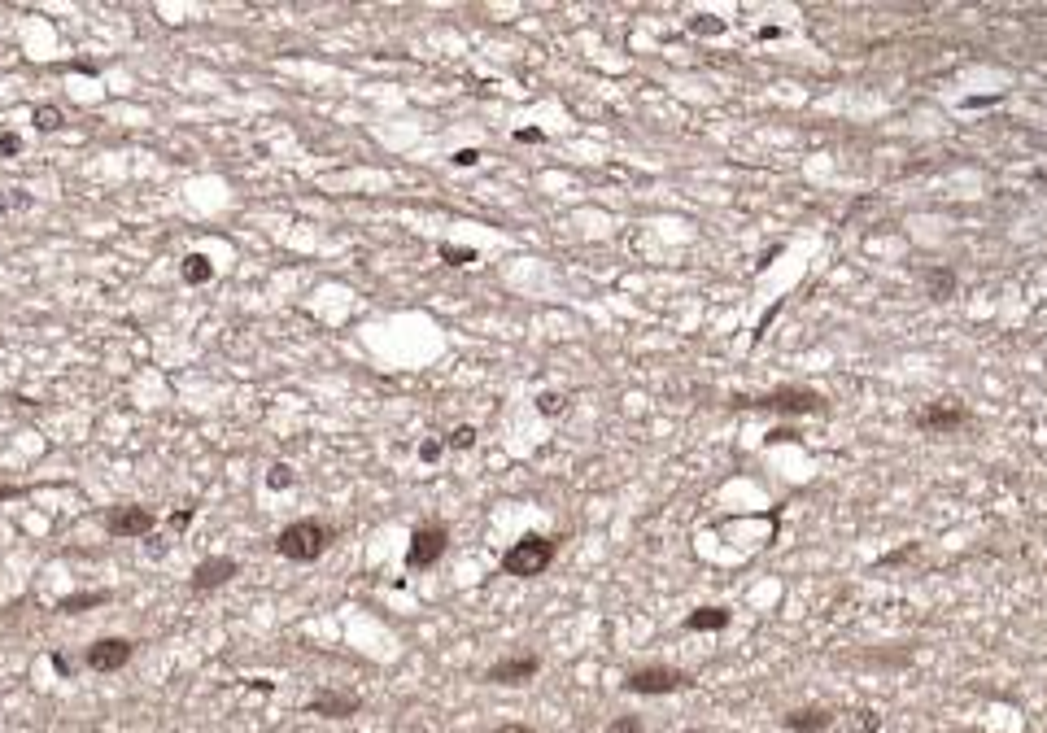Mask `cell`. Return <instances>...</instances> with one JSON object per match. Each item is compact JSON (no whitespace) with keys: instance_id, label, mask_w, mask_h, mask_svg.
I'll use <instances>...</instances> for the list:
<instances>
[{"instance_id":"obj_1","label":"cell","mask_w":1047,"mask_h":733,"mask_svg":"<svg viewBox=\"0 0 1047 733\" xmlns=\"http://www.w3.org/2000/svg\"><path fill=\"white\" fill-rule=\"evenodd\" d=\"M733 411H773V415H821L825 411V398L808 384H781V389H768V393H755V398H729Z\"/></svg>"},{"instance_id":"obj_2","label":"cell","mask_w":1047,"mask_h":733,"mask_svg":"<svg viewBox=\"0 0 1047 733\" xmlns=\"http://www.w3.org/2000/svg\"><path fill=\"white\" fill-rule=\"evenodd\" d=\"M336 542V528L323 520H293L275 533V555L288 563H315L328 555V546Z\"/></svg>"},{"instance_id":"obj_3","label":"cell","mask_w":1047,"mask_h":733,"mask_svg":"<svg viewBox=\"0 0 1047 733\" xmlns=\"http://www.w3.org/2000/svg\"><path fill=\"white\" fill-rule=\"evenodd\" d=\"M559 555V537H546V533H524L520 542L507 546V555H502V572L515 576V581H533L555 563Z\"/></svg>"},{"instance_id":"obj_4","label":"cell","mask_w":1047,"mask_h":733,"mask_svg":"<svg viewBox=\"0 0 1047 733\" xmlns=\"http://www.w3.org/2000/svg\"><path fill=\"white\" fill-rule=\"evenodd\" d=\"M624 690L642 694V699H664V694L694 690V677L681 668H672V664H642V668L624 672Z\"/></svg>"},{"instance_id":"obj_5","label":"cell","mask_w":1047,"mask_h":733,"mask_svg":"<svg viewBox=\"0 0 1047 733\" xmlns=\"http://www.w3.org/2000/svg\"><path fill=\"white\" fill-rule=\"evenodd\" d=\"M445 550H450V528H445L441 520L415 524V528H411V542H406V568H411V572L437 568V563L445 559Z\"/></svg>"},{"instance_id":"obj_6","label":"cell","mask_w":1047,"mask_h":733,"mask_svg":"<svg viewBox=\"0 0 1047 733\" xmlns=\"http://www.w3.org/2000/svg\"><path fill=\"white\" fill-rule=\"evenodd\" d=\"M537 672H541V655H537V651H515V655L493 659L480 681H485V686L520 690V686H528V681H537Z\"/></svg>"},{"instance_id":"obj_7","label":"cell","mask_w":1047,"mask_h":733,"mask_svg":"<svg viewBox=\"0 0 1047 733\" xmlns=\"http://www.w3.org/2000/svg\"><path fill=\"white\" fill-rule=\"evenodd\" d=\"M969 424H973L969 406H960L956 398L930 402V406H925V411H917V415H912V428H917V432H930V437H952V432L969 428Z\"/></svg>"},{"instance_id":"obj_8","label":"cell","mask_w":1047,"mask_h":733,"mask_svg":"<svg viewBox=\"0 0 1047 733\" xmlns=\"http://www.w3.org/2000/svg\"><path fill=\"white\" fill-rule=\"evenodd\" d=\"M153 528H158V515L149 507H140V502H127V507H114L105 515V533L118 537V542H140V537H149Z\"/></svg>"},{"instance_id":"obj_9","label":"cell","mask_w":1047,"mask_h":733,"mask_svg":"<svg viewBox=\"0 0 1047 733\" xmlns=\"http://www.w3.org/2000/svg\"><path fill=\"white\" fill-rule=\"evenodd\" d=\"M131 659H136V642L131 638H118V633H105V638H96L88 646V655H83V664L92 672H123Z\"/></svg>"},{"instance_id":"obj_10","label":"cell","mask_w":1047,"mask_h":733,"mask_svg":"<svg viewBox=\"0 0 1047 733\" xmlns=\"http://www.w3.org/2000/svg\"><path fill=\"white\" fill-rule=\"evenodd\" d=\"M232 576H240V563L232 555H210L192 568L188 585H192V594H214V590H223Z\"/></svg>"},{"instance_id":"obj_11","label":"cell","mask_w":1047,"mask_h":733,"mask_svg":"<svg viewBox=\"0 0 1047 733\" xmlns=\"http://www.w3.org/2000/svg\"><path fill=\"white\" fill-rule=\"evenodd\" d=\"M358 712H363V694H349V690H319L306 703V716H319V720H349Z\"/></svg>"},{"instance_id":"obj_12","label":"cell","mask_w":1047,"mask_h":733,"mask_svg":"<svg viewBox=\"0 0 1047 733\" xmlns=\"http://www.w3.org/2000/svg\"><path fill=\"white\" fill-rule=\"evenodd\" d=\"M834 725V707L825 703H808V707H794V712H781V729L786 733H825Z\"/></svg>"},{"instance_id":"obj_13","label":"cell","mask_w":1047,"mask_h":733,"mask_svg":"<svg viewBox=\"0 0 1047 733\" xmlns=\"http://www.w3.org/2000/svg\"><path fill=\"white\" fill-rule=\"evenodd\" d=\"M733 624V611L725 603H703L685 616V633H725Z\"/></svg>"},{"instance_id":"obj_14","label":"cell","mask_w":1047,"mask_h":733,"mask_svg":"<svg viewBox=\"0 0 1047 733\" xmlns=\"http://www.w3.org/2000/svg\"><path fill=\"white\" fill-rule=\"evenodd\" d=\"M921 284H925V297L943 306V302H952V297H956L960 275H956L952 267H925V271H921Z\"/></svg>"},{"instance_id":"obj_15","label":"cell","mask_w":1047,"mask_h":733,"mask_svg":"<svg viewBox=\"0 0 1047 733\" xmlns=\"http://www.w3.org/2000/svg\"><path fill=\"white\" fill-rule=\"evenodd\" d=\"M110 590H79V594H66V598H57V611L62 616H83V611H96V607H105L110 603Z\"/></svg>"},{"instance_id":"obj_16","label":"cell","mask_w":1047,"mask_h":733,"mask_svg":"<svg viewBox=\"0 0 1047 733\" xmlns=\"http://www.w3.org/2000/svg\"><path fill=\"white\" fill-rule=\"evenodd\" d=\"M179 280L192 284V288H197V284H210V280H214V262H210L206 254H188L184 262H179Z\"/></svg>"},{"instance_id":"obj_17","label":"cell","mask_w":1047,"mask_h":733,"mask_svg":"<svg viewBox=\"0 0 1047 733\" xmlns=\"http://www.w3.org/2000/svg\"><path fill=\"white\" fill-rule=\"evenodd\" d=\"M31 123H35V131H57L66 123V114L57 110V105H35L31 110Z\"/></svg>"},{"instance_id":"obj_18","label":"cell","mask_w":1047,"mask_h":733,"mask_svg":"<svg viewBox=\"0 0 1047 733\" xmlns=\"http://www.w3.org/2000/svg\"><path fill=\"white\" fill-rule=\"evenodd\" d=\"M603 733H651V729H646V720H642V716L620 712V716H611V720H607V729H603Z\"/></svg>"},{"instance_id":"obj_19","label":"cell","mask_w":1047,"mask_h":733,"mask_svg":"<svg viewBox=\"0 0 1047 733\" xmlns=\"http://www.w3.org/2000/svg\"><path fill=\"white\" fill-rule=\"evenodd\" d=\"M293 480H297V472L288 463H271L267 467V489H275V494H280V489H293Z\"/></svg>"},{"instance_id":"obj_20","label":"cell","mask_w":1047,"mask_h":733,"mask_svg":"<svg viewBox=\"0 0 1047 733\" xmlns=\"http://www.w3.org/2000/svg\"><path fill=\"white\" fill-rule=\"evenodd\" d=\"M877 729H882V712H873V707H860L851 716V733H877Z\"/></svg>"},{"instance_id":"obj_21","label":"cell","mask_w":1047,"mask_h":733,"mask_svg":"<svg viewBox=\"0 0 1047 733\" xmlns=\"http://www.w3.org/2000/svg\"><path fill=\"white\" fill-rule=\"evenodd\" d=\"M437 254L450 262V267H472L476 262V249H463V245H437Z\"/></svg>"},{"instance_id":"obj_22","label":"cell","mask_w":1047,"mask_h":733,"mask_svg":"<svg viewBox=\"0 0 1047 733\" xmlns=\"http://www.w3.org/2000/svg\"><path fill=\"white\" fill-rule=\"evenodd\" d=\"M537 411L541 415H563L568 411V398H563L559 389H546V393H537Z\"/></svg>"},{"instance_id":"obj_23","label":"cell","mask_w":1047,"mask_h":733,"mask_svg":"<svg viewBox=\"0 0 1047 733\" xmlns=\"http://www.w3.org/2000/svg\"><path fill=\"white\" fill-rule=\"evenodd\" d=\"M445 446H450V450H472V446H476V428H472V424H459V428L450 432V437H445Z\"/></svg>"},{"instance_id":"obj_24","label":"cell","mask_w":1047,"mask_h":733,"mask_svg":"<svg viewBox=\"0 0 1047 733\" xmlns=\"http://www.w3.org/2000/svg\"><path fill=\"white\" fill-rule=\"evenodd\" d=\"M31 206V197L22 188H9V192H0V219H5L9 210H27Z\"/></svg>"},{"instance_id":"obj_25","label":"cell","mask_w":1047,"mask_h":733,"mask_svg":"<svg viewBox=\"0 0 1047 733\" xmlns=\"http://www.w3.org/2000/svg\"><path fill=\"white\" fill-rule=\"evenodd\" d=\"M690 31H694V35H720V31H725V18L694 14V18H690Z\"/></svg>"},{"instance_id":"obj_26","label":"cell","mask_w":1047,"mask_h":733,"mask_svg":"<svg viewBox=\"0 0 1047 733\" xmlns=\"http://www.w3.org/2000/svg\"><path fill=\"white\" fill-rule=\"evenodd\" d=\"M908 559H917V542H908L904 550H895V555H886V559H877V563H873V572H886V568H899V563H908Z\"/></svg>"},{"instance_id":"obj_27","label":"cell","mask_w":1047,"mask_h":733,"mask_svg":"<svg viewBox=\"0 0 1047 733\" xmlns=\"http://www.w3.org/2000/svg\"><path fill=\"white\" fill-rule=\"evenodd\" d=\"M22 153V136H14V131H0V158H18Z\"/></svg>"},{"instance_id":"obj_28","label":"cell","mask_w":1047,"mask_h":733,"mask_svg":"<svg viewBox=\"0 0 1047 733\" xmlns=\"http://www.w3.org/2000/svg\"><path fill=\"white\" fill-rule=\"evenodd\" d=\"M192 515H197V507H184V511H171V520H166V528H171V533H184V528L192 524Z\"/></svg>"},{"instance_id":"obj_29","label":"cell","mask_w":1047,"mask_h":733,"mask_svg":"<svg viewBox=\"0 0 1047 733\" xmlns=\"http://www.w3.org/2000/svg\"><path fill=\"white\" fill-rule=\"evenodd\" d=\"M764 441H768V446H781V441H799V428H790V424H781V428H773V432H768V437H764Z\"/></svg>"},{"instance_id":"obj_30","label":"cell","mask_w":1047,"mask_h":733,"mask_svg":"<svg viewBox=\"0 0 1047 733\" xmlns=\"http://www.w3.org/2000/svg\"><path fill=\"white\" fill-rule=\"evenodd\" d=\"M489 733H537V729L524 725V720H502V725H493Z\"/></svg>"},{"instance_id":"obj_31","label":"cell","mask_w":1047,"mask_h":733,"mask_svg":"<svg viewBox=\"0 0 1047 733\" xmlns=\"http://www.w3.org/2000/svg\"><path fill=\"white\" fill-rule=\"evenodd\" d=\"M441 450H445L441 441H424V446H419V459H424V463H437V459H441Z\"/></svg>"},{"instance_id":"obj_32","label":"cell","mask_w":1047,"mask_h":733,"mask_svg":"<svg viewBox=\"0 0 1047 733\" xmlns=\"http://www.w3.org/2000/svg\"><path fill=\"white\" fill-rule=\"evenodd\" d=\"M31 489L27 485H0V502H14V498H27Z\"/></svg>"},{"instance_id":"obj_33","label":"cell","mask_w":1047,"mask_h":733,"mask_svg":"<svg viewBox=\"0 0 1047 733\" xmlns=\"http://www.w3.org/2000/svg\"><path fill=\"white\" fill-rule=\"evenodd\" d=\"M476 162H480L476 149H459V153H454V166H476Z\"/></svg>"},{"instance_id":"obj_34","label":"cell","mask_w":1047,"mask_h":733,"mask_svg":"<svg viewBox=\"0 0 1047 733\" xmlns=\"http://www.w3.org/2000/svg\"><path fill=\"white\" fill-rule=\"evenodd\" d=\"M53 668H57V672H62V677H70V672H75V664H70V659H66V655H53Z\"/></svg>"},{"instance_id":"obj_35","label":"cell","mask_w":1047,"mask_h":733,"mask_svg":"<svg viewBox=\"0 0 1047 733\" xmlns=\"http://www.w3.org/2000/svg\"><path fill=\"white\" fill-rule=\"evenodd\" d=\"M520 140H524V144H537V140H541V131H537V127H528V131H520Z\"/></svg>"},{"instance_id":"obj_36","label":"cell","mask_w":1047,"mask_h":733,"mask_svg":"<svg viewBox=\"0 0 1047 733\" xmlns=\"http://www.w3.org/2000/svg\"><path fill=\"white\" fill-rule=\"evenodd\" d=\"M681 733H716V729H681Z\"/></svg>"},{"instance_id":"obj_37","label":"cell","mask_w":1047,"mask_h":733,"mask_svg":"<svg viewBox=\"0 0 1047 733\" xmlns=\"http://www.w3.org/2000/svg\"><path fill=\"white\" fill-rule=\"evenodd\" d=\"M952 733H982V729H952Z\"/></svg>"}]
</instances>
